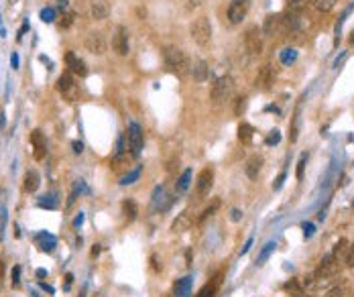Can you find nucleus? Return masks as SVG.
<instances>
[{"instance_id":"21","label":"nucleus","mask_w":354,"mask_h":297,"mask_svg":"<svg viewBox=\"0 0 354 297\" xmlns=\"http://www.w3.org/2000/svg\"><path fill=\"white\" fill-rule=\"evenodd\" d=\"M39 185H41V177H39L37 171H27V173H25V183H23V187H25L27 193H35V191L39 189Z\"/></svg>"},{"instance_id":"4","label":"nucleus","mask_w":354,"mask_h":297,"mask_svg":"<svg viewBox=\"0 0 354 297\" xmlns=\"http://www.w3.org/2000/svg\"><path fill=\"white\" fill-rule=\"evenodd\" d=\"M126 141H128V149L132 157H139L145 145V136H143V128L139 122H130L128 124V132H126Z\"/></svg>"},{"instance_id":"1","label":"nucleus","mask_w":354,"mask_h":297,"mask_svg":"<svg viewBox=\"0 0 354 297\" xmlns=\"http://www.w3.org/2000/svg\"><path fill=\"white\" fill-rule=\"evenodd\" d=\"M163 60H165L167 69L173 71V73L179 75V77H183V75H187V73L191 71V61H189V57L185 55V51L179 49V47H165Z\"/></svg>"},{"instance_id":"19","label":"nucleus","mask_w":354,"mask_h":297,"mask_svg":"<svg viewBox=\"0 0 354 297\" xmlns=\"http://www.w3.org/2000/svg\"><path fill=\"white\" fill-rule=\"evenodd\" d=\"M191 283H193V279H191V277L177 279L175 285H173V295L175 297H189L191 295Z\"/></svg>"},{"instance_id":"10","label":"nucleus","mask_w":354,"mask_h":297,"mask_svg":"<svg viewBox=\"0 0 354 297\" xmlns=\"http://www.w3.org/2000/svg\"><path fill=\"white\" fill-rule=\"evenodd\" d=\"M250 8V0H232L228 4V23L230 25H238L246 18Z\"/></svg>"},{"instance_id":"39","label":"nucleus","mask_w":354,"mask_h":297,"mask_svg":"<svg viewBox=\"0 0 354 297\" xmlns=\"http://www.w3.org/2000/svg\"><path fill=\"white\" fill-rule=\"evenodd\" d=\"M6 220H8V216H6V210H4V208H0V240L4 238V230H6Z\"/></svg>"},{"instance_id":"43","label":"nucleus","mask_w":354,"mask_h":297,"mask_svg":"<svg viewBox=\"0 0 354 297\" xmlns=\"http://www.w3.org/2000/svg\"><path fill=\"white\" fill-rule=\"evenodd\" d=\"M281 141V134H279V130H273L269 136H267V145H277Z\"/></svg>"},{"instance_id":"49","label":"nucleus","mask_w":354,"mask_h":297,"mask_svg":"<svg viewBox=\"0 0 354 297\" xmlns=\"http://www.w3.org/2000/svg\"><path fill=\"white\" fill-rule=\"evenodd\" d=\"M240 218H242V212H240V210H232V212H230V220H232V222H238Z\"/></svg>"},{"instance_id":"25","label":"nucleus","mask_w":354,"mask_h":297,"mask_svg":"<svg viewBox=\"0 0 354 297\" xmlns=\"http://www.w3.org/2000/svg\"><path fill=\"white\" fill-rule=\"evenodd\" d=\"M122 214H124V218H126L128 222H132V220L136 218V214H139V206H136L132 200H124V202H122Z\"/></svg>"},{"instance_id":"47","label":"nucleus","mask_w":354,"mask_h":297,"mask_svg":"<svg viewBox=\"0 0 354 297\" xmlns=\"http://www.w3.org/2000/svg\"><path fill=\"white\" fill-rule=\"evenodd\" d=\"M82 224H84V212H80V214L75 216V220H73V226H75V228H80Z\"/></svg>"},{"instance_id":"11","label":"nucleus","mask_w":354,"mask_h":297,"mask_svg":"<svg viewBox=\"0 0 354 297\" xmlns=\"http://www.w3.org/2000/svg\"><path fill=\"white\" fill-rule=\"evenodd\" d=\"M112 49L116 51L120 57L128 55V49H130V41H128V29L126 27H116L114 35H112Z\"/></svg>"},{"instance_id":"8","label":"nucleus","mask_w":354,"mask_h":297,"mask_svg":"<svg viewBox=\"0 0 354 297\" xmlns=\"http://www.w3.org/2000/svg\"><path fill=\"white\" fill-rule=\"evenodd\" d=\"M212 185H214V171L210 167H206V169L200 171V175L195 179V202L204 200L210 193Z\"/></svg>"},{"instance_id":"40","label":"nucleus","mask_w":354,"mask_h":297,"mask_svg":"<svg viewBox=\"0 0 354 297\" xmlns=\"http://www.w3.org/2000/svg\"><path fill=\"white\" fill-rule=\"evenodd\" d=\"M246 110V98L242 96V98H238L236 100V108H234V114L236 116H242V112Z\"/></svg>"},{"instance_id":"59","label":"nucleus","mask_w":354,"mask_h":297,"mask_svg":"<svg viewBox=\"0 0 354 297\" xmlns=\"http://www.w3.org/2000/svg\"><path fill=\"white\" fill-rule=\"evenodd\" d=\"M80 297H84V295H80Z\"/></svg>"},{"instance_id":"41","label":"nucleus","mask_w":354,"mask_h":297,"mask_svg":"<svg viewBox=\"0 0 354 297\" xmlns=\"http://www.w3.org/2000/svg\"><path fill=\"white\" fill-rule=\"evenodd\" d=\"M73 18H75V12H71V10H69V12H65V14H63V21H61V27H63V29L71 27Z\"/></svg>"},{"instance_id":"28","label":"nucleus","mask_w":354,"mask_h":297,"mask_svg":"<svg viewBox=\"0 0 354 297\" xmlns=\"http://www.w3.org/2000/svg\"><path fill=\"white\" fill-rule=\"evenodd\" d=\"M346 252H348V242H346L344 238H340V240L336 242V246H334V252H332V256H334L336 261H340L342 256H346Z\"/></svg>"},{"instance_id":"27","label":"nucleus","mask_w":354,"mask_h":297,"mask_svg":"<svg viewBox=\"0 0 354 297\" xmlns=\"http://www.w3.org/2000/svg\"><path fill=\"white\" fill-rule=\"evenodd\" d=\"M275 248H277V242H267L263 248H261V252H259V256H257V265H265V261L271 256V252H275Z\"/></svg>"},{"instance_id":"16","label":"nucleus","mask_w":354,"mask_h":297,"mask_svg":"<svg viewBox=\"0 0 354 297\" xmlns=\"http://www.w3.org/2000/svg\"><path fill=\"white\" fill-rule=\"evenodd\" d=\"M281 29H283V16H281V14H269V16L265 18L263 33H265L267 37H275Z\"/></svg>"},{"instance_id":"17","label":"nucleus","mask_w":354,"mask_h":297,"mask_svg":"<svg viewBox=\"0 0 354 297\" xmlns=\"http://www.w3.org/2000/svg\"><path fill=\"white\" fill-rule=\"evenodd\" d=\"M90 14H92V18H96V21H104V18H108V14H110V4H108L106 0H94L92 6H90Z\"/></svg>"},{"instance_id":"29","label":"nucleus","mask_w":354,"mask_h":297,"mask_svg":"<svg viewBox=\"0 0 354 297\" xmlns=\"http://www.w3.org/2000/svg\"><path fill=\"white\" fill-rule=\"evenodd\" d=\"M39 208H47V210H55L59 206V202H57V197L51 193V195H43V197H39Z\"/></svg>"},{"instance_id":"44","label":"nucleus","mask_w":354,"mask_h":297,"mask_svg":"<svg viewBox=\"0 0 354 297\" xmlns=\"http://www.w3.org/2000/svg\"><path fill=\"white\" fill-rule=\"evenodd\" d=\"M21 285V267H14L12 269V287H18Z\"/></svg>"},{"instance_id":"9","label":"nucleus","mask_w":354,"mask_h":297,"mask_svg":"<svg viewBox=\"0 0 354 297\" xmlns=\"http://www.w3.org/2000/svg\"><path fill=\"white\" fill-rule=\"evenodd\" d=\"M275 77H277V69H275L271 63L259 67V73H257V77H254L257 90H263V92L271 90V86L275 84Z\"/></svg>"},{"instance_id":"3","label":"nucleus","mask_w":354,"mask_h":297,"mask_svg":"<svg viewBox=\"0 0 354 297\" xmlns=\"http://www.w3.org/2000/svg\"><path fill=\"white\" fill-rule=\"evenodd\" d=\"M189 33H191V39L200 45V47H206L212 39V25H210V18L208 16H198L191 27H189Z\"/></svg>"},{"instance_id":"2","label":"nucleus","mask_w":354,"mask_h":297,"mask_svg":"<svg viewBox=\"0 0 354 297\" xmlns=\"http://www.w3.org/2000/svg\"><path fill=\"white\" fill-rule=\"evenodd\" d=\"M234 94V80L230 75H222L218 77L214 84H212V90H210V98L216 106L224 104L226 100H230V96Z\"/></svg>"},{"instance_id":"32","label":"nucleus","mask_w":354,"mask_h":297,"mask_svg":"<svg viewBox=\"0 0 354 297\" xmlns=\"http://www.w3.org/2000/svg\"><path fill=\"white\" fill-rule=\"evenodd\" d=\"M139 177H141V167H134L132 171H128L124 177L120 179V185H130V183H134Z\"/></svg>"},{"instance_id":"54","label":"nucleus","mask_w":354,"mask_h":297,"mask_svg":"<svg viewBox=\"0 0 354 297\" xmlns=\"http://www.w3.org/2000/svg\"><path fill=\"white\" fill-rule=\"evenodd\" d=\"M100 252V244H94V248H92V256H96Z\"/></svg>"},{"instance_id":"23","label":"nucleus","mask_w":354,"mask_h":297,"mask_svg":"<svg viewBox=\"0 0 354 297\" xmlns=\"http://www.w3.org/2000/svg\"><path fill=\"white\" fill-rule=\"evenodd\" d=\"M189 226H191V216H189V212H181V214L177 216V220L173 222L171 230H173V232H185Z\"/></svg>"},{"instance_id":"51","label":"nucleus","mask_w":354,"mask_h":297,"mask_svg":"<svg viewBox=\"0 0 354 297\" xmlns=\"http://www.w3.org/2000/svg\"><path fill=\"white\" fill-rule=\"evenodd\" d=\"M202 2H204V0H187V8H189V10H191V8H198Z\"/></svg>"},{"instance_id":"52","label":"nucleus","mask_w":354,"mask_h":297,"mask_svg":"<svg viewBox=\"0 0 354 297\" xmlns=\"http://www.w3.org/2000/svg\"><path fill=\"white\" fill-rule=\"evenodd\" d=\"M73 151H75V153H82V151H84V145L75 141V143H73Z\"/></svg>"},{"instance_id":"36","label":"nucleus","mask_w":354,"mask_h":297,"mask_svg":"<svg viewBox=\"0 0 354 297\" xmlns=\"http://www.w3.org/2000/svg\"><path fill=\"white\" fill-rule=\"evenodd\" d=\"M305 163H307V153H301V157H299V161H297V179L301 181L303 179V171H305Z\"/></svg>"},{"instance_id":"34","label":"nucleus","mask_w":354,"mask_h":297,"mask_svg":"<svg viewBox=\"0 0 354 297\" xmlns=\"http://www.w3.org/2000/svg\"><path fill=\"white\" fill-rule=\"evenodd\" d=\"M336 2H338V0H313L316 8H318V10H322V12H328V10H332V8L336 6Z\"/></svg>"},{"instance_id":"22","label":"nucleus","mask_w":354,"mask_h":297,"mask_svg":"<svg viewBox=\"0 0 354 297\" xmlns=\"http://www.w3.org/2000/svg\"><path fill=\"white\" fill-rule=\"evenodd\" d=\"M189 183H191V169H185V171H183L175 181V193L177 195H183V193L187 191Z\"/></svg>"},{"instance_id":"31","label":"nucleus","mask_w":354,"mask_h":297,"mask_svg":"<svg viewBox=\"0 0 354 297\" xmlns=\"http://www.w3.org/2000/svg\"><path fill=\"white\" fill-rule=\"evenodd\" d=\"M218 208H220V200L216 197V200H212V204H210V206H208V208H206V210L202 212V216L198 218V222H204V220H206L208 216H214V214L218 212Z\"/></svg>"},{"instance_id":"33","label":"nucleus","mask_w":354,"mask_h":297,"mask_svg":"<svg viewBox=\"0 0 354 297\" xmlns=\"http://www.w3.org/2000/svg\"><path fill=\"white\" fill-rule=\"evenodd\" d=\"M309 0H287V10L289 12H301L307 6Z\"/></svg>"},{"instance_id":"14","label":"nucleus","mask_w":354,"mask_h":297,"mask_svg":"<svg viewBox=\"0 0 354 297\" xmlns=\"http://www.w3.org/2000/svg\"><path fill=\"white\" fill-rule=\"evenodd\" d=\"M307 27V21L301 12H287L283 16V29L289 33H301Z\"/></svg>"},{"instance_id":"35","label":"nucleus","mask_w":354,"mask_h":297,"mask_svg":"<svg viewBox=\"0 0 354 297\" xmlns=\"http://www.w3.org/2000/svg\"><path fill=\"white\" fill-rule=\"evenodd\" d=\"M344 293H346V283H342V285H334L328 293L324 297H344Z\"/></svg>"},{"instance_id":"15","label":"nucleus","mask_w":354,"mask_h":297,"mask_svg":"<svg viewBox=\"0 0 354 297\" xmlns=\"http://www.w3.org/2000/svg\"><path fill=\"white\" fill-rule=\"evenodd\" d=\"M65 63H67V67H69L71 73H75V75H80V77H86V75H88L86 61L82 60L80 55H75L73 51H67V53H65Z\"/></svg>"},{"instance_id":"38","label":"nucleus","mask_w":354,"mask_h":297,"mask_svg":"<svg viewBox=\"0 0 354 297\" xmlns=\"http://www.w3.org/2000/svg\"><path fill=\"white\" fill-rule=\"evenodd\" d=\"M41 21L43 23H53L55 21V10L53 8H43L41 10Z\"/></svg>"},{"instance_id":"6","label":"nucleus","mask_w":354,"mask_h":297,"mask_svg":"<svg viewBox=\"0 0 354 297\" xmlns=\"http://www.w3.org/2000/svg\"><path fill=\"white\" fill-rule=\"evenodd\" d=\"M244 49L250 57H259L263 53V37H261L259 27H250L244 33Z\"/></svg>"},{"instance_id":"48","label":"nucleus","mask_w":354,"mask_h":297,"mask_svg":"<svg viewBox=\"0 0 354 297\" xmlns=\"http://www.w3.org/2000/svg\"><path fill=\"white\" fill-rule=\"evenodd\" d=\"M283 181H285V173H281V175L277 177L275 185H273V189H281V187H283Z\"/></svg>"},{"instance_id":"53","label":"nucleus","mask_w":354,"mask_h":297,"mask_svg":"<svg viewBox=\"0 0 354 297\" xmlns=\"http://www.w3.org/2000/svg\"><path fill=\"white\" fill-rule=\"evenodd\" d=\"M57 6L61 10H67V0H57Z\"/></svg>"},{"instance_id":"26","label":"nucleus","mask_w":354,"mask_h":297,"mask_svg":"<svg viewBox=\"0 0 354 297\" xmlns=\"http://www.w3.org/2000/svg\"><path fill=\"white\" fill-rule=\"evenodd\" d=\"M167 197V193H165V187L163 185H159L157 189H155V193H153V210H165L167 206L163 204V200Z\"/></svg>"},{"instance_id":"37","label":"nucleus","mask_w":354,"mask_h":297,"mask_svg":"<svg viewBox=\"0 0 354 297\" xmlns=\"http://www.w3.org/2000/svg\"><path fill=\"white\" fill-rule=\"evenodd\" d=\"M214 295H216V285H214V283H212V285L208 283V285H204V287L200 289V293L195 297H214Z\"/></svg>"},{"instance_id":"18","label":"nucleus","mask_w":354,"mask_h":297,"mask_svg":"<svg viewBox=\"0 0 354 297\" xmlns=\"http://www.w3.org/2000/svg\"><path fill=\"white\" fill-rule=\"evenodd\" d=\"M261 167H263V157H261V155H252V157L246 161V167H244L246 177L257 179L259 177V173H261Z\"/></svg>"},{"instance_id":"5","label":"nucleus","mask_w":354,"mask_h":297,"mask_svg":"<svg viewBox=\"0 0 354 297\" xmlns=\"http://www.w3.org/2000/svg\"><path fill=\"white\" fill-rule=\"evenodd\" d=\"M336 273H338V261H336L332 254H326V256L322 259L320 267L313 271V275H316V281H318V283H326V281H330Z\"/></svg>"},{"instance_id":"12","label":"nucleus","mask_w":354,"mask_h":297,"mask_svg":"<svg viewBox=\"0 0 354 297\" xmlns=\"http://www.w3.org/2000/svg\"><path fill=\"white\" fill-rule=\"evenodd\" d=\"M86 49L94 55H104L106 53V41L100 31H92L86 35Z\"/></svg>"},{"instance_id":"57","label":"nucleus","mask_w":354,"mask_h":297,"mask_svg":"<svg viewBox=\"0 0 354 297\" xmlns=\"http://www.w3.org/2000/svg\"><path fill=\"white\" fill-rule=\"evenodd\" d=\"M29 297H39V293H37V291H31V295Z\"/></svg>"},{"instance_id":"45","label":"nucleus","mask_w":354,"mask_h":297,"mask_svg":"<svg viewBox=\"0 0 354 297\" xmlns=\"http://www.w3.org/2000/svg\"><path fill=\"white\" fill-rule=\"evenodd\" d=\"M295 57H297V53H295L293 49H287V53H283L281 60H283V63H289V61H293Z\"/></svg>"},{"instance_id":"20","label":"nucleus","mask_w":354,"mask_h":297,"mask_svg":"<svg viewBox=\"0 0 354 297\" xmlns=\"http://www.w3.org/2000/svg\"><path fill=\"white\" fill-rule=\"evenodd\" d=\"M191 73H193V80L195 82H206L208 75H210V67L204 60H198L191 65Z\"/></svg>"},{"instance_id":"50","label":"nucleus","mask_w":354,"mask_h":297,"mask_svg":"<svg viewBox=\"0 0 354 297\" xmlns=\"http://www.w3.org/2000/svg\"><path fill=\"white\" fill-rule=\"evenodd\" d=\"M250 246H252V238H248V240H246V244L242 246V250H240V254H246V252L250 250Z\"/></svg>"},{"instance_id":"58","label":"nucleus","mask_w":354,"mask_h":297,"mask_svg":"<svg viewBox=\"0 0 354 297\" xmlns=\"http://www.w3.org/2000/svg\"><path fill=\"white\" fill-rule=\"evenodd\" d=\"M0 275H2V263H0Z\"/></svg>"},{"instance_id":"42","label":"nucleus","mask_w":354,"mask_h":297,"mask_svg":"<svg viewBox=\"0 0 354 297\" xmlns=\"http://www.w3.org/2000/svg\"><path fill=\"white\" fill-rule=\"evenodd\" d=\"M344 261H346V267H354V242L348 246V252H346Z\"/></svg>"},{"instance_id":"56","label":"nucleus","mask_w":354,"mask_h":297,"mask_svg":"<svg viewBox=\"0 0 354 297\" xmlns=\"http://www.w3.org/2000/svg\"><path fill=\"white\" fill-rule=\"evenodd\" d=\"M45 275H47V271H45V269H39V271H37V277H45Z\"/></svg>"},{"instance_id":"7","label":"nucleus","mask_w":354,"mask_h":297,"mask_svg":"<svg viewBox=\"0 0 354 297\" xmlns=\"http://www.w3.org/2000/svg\"><path fill=\"white\" fill-rule=\"evenodd\" d=\"M57 90H59V94H61L67 102H75V100L80 98V88H77V84L73 82L71 73H63V75H59Z\"/></svg>"},{"instance_id":"13","label":"nucleus","mask_w":354,"mask_h":297,"mask_svg":"<svg viewBox=\"0 0 354 297\" xmlns=\"http://www.w3.org/2000/svg\"><path fill=\"white\" fill-rule=\"evenodd\" d=\"M31 147H33V157L37 161H43L47 155V138L41 130H33L31 132Z\"/></svg>"},{"instance_id":"30","label":"nucleus","mask_w":354,"mask_h":297,"mask_svg":"<svg viewBox=\"0 0 354 297\" xmlns=\"http://www.w3.org/2000/svg\"><path fill=\"white\" fill-rule=\"evenodd\" d=\"M285 291H287V293H291L293 297H303V287L299 285V281H297V279H291V281H287V283H285Z\"/></svg>"},{"instance_id":"24","label":"nucleus","mask_w":354,"mask_h":297,"mask_svg":"<svg viewBox=\"0 0 354 297\" xmlns=\"http://www.w3.org/2000/svg\"><path fill=\"white\" fill-rule=\"evenodd\" d=\"M252 136H254V128H252L250 124L242 122V124L238 126V141H240L242 145H248V143L252 141Z\"/></svg>"},{"instance_id":"55","label":"nucleus","mask_w":354,"mask_h":297,"mask_svg":"<svg viewBox=\"0 0 354 297\" xmlns=\"http://www.w3.org/2000/svg\"><path fill=\"white\" fill-rule=\"evenodd\" d=\"M10 61H12V67H16V65H18V57H16V53L10 57Z\"/></svg>"},{"instance_id":"46","label":"nucleus","mask_w":354,"mask_h":297,"mask_svg":"<svg viewBox=\"0 0 354 297\" xmlns=\"http://www.w3.org/2000/svg\"><path fill=\"white\" fill-rule=\"evenodd\" d=\"M303 234H305V238L313 236V224H303Z\"/></svg>"}]
</instances>
